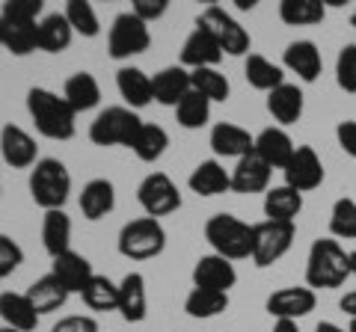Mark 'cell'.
<instances>
[{
    "mask_svg": "<svg viewBox=\"0 0 356 332\" xmlns=\"http://www.w3.org/2000/svg\"><path fill=\"white\" fill-rule=\"evenodd\" d=\"M149 45H152V33L143 18H137L134 13H122L113 18V27H110L107 36V51L113 60H131L137 53L149 51Z\"/></svg>",
    "mask_w": 356,
    "mask_h": 332,
    "instance_id": "52a82bcc",
    "label": "cell"
},
{
    "mask_svg": "<svg viewBox=\"0 0 356 332\" xmlns=\"http://www.w3.org/2000/svg\"><path fill=\"white\" fill-rule=\"evenodd\" d=\"M175 119H178V125L187 128V131L202 128V125H208V119H211V101L205 95H199L196 90H191L181 101H178Z\"/></svg>",
    "mask_w": 356,
    "mask_h": 332,
    "instance_id": "74e56055",
    "label": "cell"
},
{
    "mask_svg": "<svg viewBox=\"0 0 356 332\" xmlns=\"http://www.w3.org/2000/svg\"><path fill=\"white\" fill-rule=\"evenodd\" d=\"M191 86L199 95H205L208 101H226L229 98V81H226V74L217 72V69L191 72Z\"/></svg>",
    "mask_w": 356,
    "mask_h": 332,
    "instance_id": "ab89813d",
    "label": "cell"
},
{
    "mask_svg": "<svg viewBox=\"0 0 356 332\" xmlns=\"http://www.w3.org/2000/svg\"><path fill=\"white\" fill-rule=\"evenodd\" d=\"M137 199L149 217H166L181 208V193L166 172H149L137 187Z\"/></svg>",
    "mask_w": 356,
    "mask_h": 332,
    "instance_id": "30bf717a",
    "label": "cell"
},
{
    "mask_svg": "<svg viewBox=\"0 0 356 332\" xmlns=\"http://www.w3.org/2000/svg\"><path fill=\"white\" fill-rule=\"evenodd\" d=\"M0 332H18V329H13V326H0Z\"/></svg>",
    "mask_w": 356,
    "mask_h": 332,
    "instance_id": "11a10c76",
    "label": "cell"
},
{
    "mask_svg": "<svg viewBox=\"0 0 356 332\" xmlns=\"http://www.w3.org/2000/svg\"><path fill=\"white\" fill-rule=\"evenodd\" d=\"M27 113L33 125L42 137L48 140H72L74 137V119L77 113L63 95L44 90V86H33L27 92Z\"/></svg>",
    "mask_w": 356,
    "mask_h": 332,
    "instance_id": "6da1fadb",
    "label": "cell"
},
{
    "mask_svg": "<svg viewBox=\"0 0 356 332\" xmlns=\"http://www.w3.org/2000/svg\"><path fill=\"white\" fill-rule=\"evenodd\" d=\"M282 60H285V69H288V72H294L300 81H306V83L318 81L321 69H324V60H321L318 45H315V42H309V39L291 42V45L285 48Z\"/></svg>",
    "mask_w": 356,
    "mask_h": 332,
    "instance_id": "603a6c76",
    "label": "cell"
},
{
    "mask_svg": "<svg viewBox=\"0 0 356 332\" xmlns=\"http://www.w3.org/2000/svg\"><path fill=\"white\" fill-rule=\"evenodd\" d=\"M27 300L33 303V308H36L39 315H48V312H57V308L65 306V300H69V291L60 285L57 276H42V279H36L30 288H27Z\"/></svg>",
    "mask_w": 356,
    "mask_h": 332,
    "instance_id": "1f68e13d",
    "label": "cell"
},
{
    "mask_svg": "<svg viewBox=\"0 0 356 332\" xmlns=\"http://www.w3.org/2000/svg\"><path fill=\"white\" fill-rule=\"evenodd\" d=\"M72 36H74V30L63 13H51L39 21V51H44V53L65 51L72 45Z\"/></svg>",
    "mask_w": 356,
    "mask_h": 332,
    "instance_id": "d6a6232c",
    "label": "cell"
},
{
    "mask_svg": "<svg viewBox=\"0 0 356 332\" xmlns=\"http://www.w3.org/2000/svg\"><path fill=\"white\" fill-rule=\"evenodd\" d=\"M63 98L72 104L74 113H86V110L98 107V101H102V86H98V81L89 72H77L65 81Z\"/></svg>",
    "mask_w": 356,
    "mask_h": 332,
    "instance_id": "4316f807",
    "label": "cell"
},
{
    "mask_svg": "<svg viewBox=\"0 0 356 332\" xmlns=\"http://www.w3.org/2000/svg\"><path fill=\"white\" fill-rule=\"evenodd\" d=\"M238 282V273H235V264L229 258L217 256H202L193 267V288H205V291H220V294H229V288H235Z\"/></svg>",
    "mask_w": 356,
    "mask_h": 332,
    "instance_id": "4fadbf2b",
    "label": "cell"
},
{
    "mask_svg": "<svg viewBox=\"0 0 356 332\" xmlns=\"http://www.w3.org/2000/svg\"><path fill=\"white\" fill-rule=\"evenodd\" d=\"M140 128H143V122L131 107H107L95 116L92 125H89V140H92L95 146H104V149L107 146L134 149Z\"/></svg>",
    "mask_w": 356,
    "mask_h": 332,
    "instance_id": "8992f818",
    "label": "cell"
},
{
    "mask_svg": "<svg viewBox=\"0 0 356 332\" xmlns=\"http://www.w3.org/2000/svg\"><path fill=\"white\" fill-rule=\"evenodd\" d=\"M0 15L18 18V21H42V0H6L0 6Z\"/></svg>",
    "mask_w": 356,
    "mask_h": 332,
    "instance_id": "f6af8a7d",
    "label": "cell"
},
{
    "mask_svg": "<svg viewBox=\"0 0 356 332\" xmlns=\"http://www.w3.org/2000/svg\"><path fill=\"white\" fill-rule=\"evenodd\" d=\"M187 184H191V190L199 196H220V193L232 190V175L222 169L217 160H202L191 172Z\"/></svg>",
    "mask_w": 356,
    "mask_h": 332,
    "instance_id": "f546056e",
    "label": "cell"
},
{
    "mask_svg": "<svg viewBox=\"0 0 356 332\" xmlns=\"http://www.w3.org/2000/svg\"><path fill=\"white\" fill-rule=\"evenodd\" d=\"M65 18H69V24L74 33H81V36L86 39H95L98 33H102V27H98V15L92 3H86V0H69L65 3Z\"/></svg>",
    "mask_w": 356,
    "mask_h": 332,
    "instance_id": "60d3db41",
    "label": "cell"
},
{
    "mask_svg": "<svg viewBox=\"0 0 356 332\" xmlns=\"http://www.w3.org/2000/svg\"><path fill=\"white\" fill-rule=\"evenodd\" d=\"M303 211V193L291 190L288 184L282 187H270L264 193V217L276 219V223H294Z\"/></svg>",
    "mask_w": 356,
    "mask_h": 332,
    "instance_id": "d4e9b609",
    "label": "cell"
},
{
    "mask_svg": "<svg viewBox=\"0 0 356 332\" xmlns=\"http://www.w3.org/2000/svg\"><path fill=\"white\" fill-rule=\"evenodd\" d=\"M315 332H348V329H341V326H336V324H318Z\"/></svg>",
    "mask_w": 356,
    "mask_h": 332,
    "instance_id": "816d5d0a",
    "label": "cell"
},
{
    "mask_svg": "<svg viewBox=\"0 0 356 332\" xmlns=\"http://www.w3.org/2000/svg\"><path fill=\"white\" fill-rule=\"evenodd\" d=\"M270 175H273V169L252 151L247 158H241L238 166L232 169V190L235 193H267L270 190Z\"/></svg>",
    "mask_w": 356,
    "mask_h": 332,
    "instance_id": "ac0fdd59",
    "label": "cell"
},
{
    "mask_svg": "<svg viewBox=\"0 0 356 332\" xmlns=\"http://www.w3.org/2000/svg\"><path fill=\"white\" fill-rule=\"evenodd\" d=\"M72 193V175L57 158H42L30 172V199L44 211H63Z\"/></svg>",
    "mask_w": 356,
    "mask_h": 332,
    "instance_id": "3957f363",
    "label": "cell"
},
{
    "mask_svg": "<svg viewBox=\"0 0 356 332\" xmlns=\"http://www.w3.org/2000/svg\"><path fill=\"white\" fill-rule=\"evenodd\" d=\"M205 240L217 256L229 261L252 258V226L232 214H214L205 223Z\"/></svg>",
    "mask_w": 356,
    "mask_h": 332,
    "instance_id": "277c9868",
    "label": "cell"
},
{
    "mask_svg": "<svg viewBox=\"0 0 356 332\" xmlns=\"http://www.w3.org/2000/svg\"><path fill=\"white\" fill-rule=\"evenodd\" d=\"M116 312L128 320V324H140L146 320L149 312V297H146V279L143 273H128L119 282V308Z\"/></svg>",
    "mask_w": 356,
    "mask_h": 332,
    "instance_id": "7402d4cb",
    "label": "cell"
},
{
    "mask_svg": "<svg viewBox=\"0 0 356 332\" xmlns=\"http://www.w3.org/2000/svg\"><path fill=\"white\" fill-rule=\"evenodd\" d=\"M116 208V190L107 179H92L81 193V211L86 219H102Z\"/></svg>",
    "mask_w": 356,
    "mask_h": 332,
    "instance_id": "f1b7e54d",
    "label": "cell"
},
{
    "mask_svg": "<svg viewBox=\"0 0 356 332\" xmlns=\"http://www.w3.org/2000/svg\"><path fill=\"white\" fill-rule=\"evenodd\" d=\"M350 276H356V252H350Z\"/></svg>",
    "mask_w": 356,
    "mask_h": 332,
    "instance_id": "db71d44e",
    "label": "cell"
},
{
    "mask_svg": "<svg viewBox=\"0 0 356 332\" xmlns=\"http://www.w3.org/2000/svg\"><path fill=\"white\" fill-rule=\"evenodd\" d=\"M51 332H98V320L89 315H72L63 317L60 324H54Z\"/></svg>",
    "mask_w": 356,
    "mask_h": 332,
    "instance_id": "7dc6e473",
    "label": "cell"
},
{
    "mask_svg": "<svg viewBox=\"0 0 356 332\" xmlns=\"http://www.w3.org/2000/svg\"><path fill=\"white\" fill-rule=\"evenodd\" d=\"M341 312L348 315L350 320H356V291H350V294L341 297Z\"/></svg>",
    "mask_w": 356,
    "mask_h": 332,
    "instance_id": "681fc988",
    "label": "cell"
},
{
    "mask_svg": "<svg viewBox=\"0 0 356 332\" xmlns=\"http://www.w3.org/2000/svg\"><path fill=\"white\" fill-rule=\"evenodd\" d=\"M166 9H170V0H134V9H131V13L137 15V18H143L146 24H152V21L163 18Z\"/></svg>",
    "mask_w": 356,
    "mask_h": 332,
    "instance_id": "bcb514c9",
    "label": "cell"
},
{
    "mask_svg": "<svg viewBox=\"0 0 356 332\" xmlns=\"http://www.w3.org/2000/svg\"><path fill=\"white\" fill-rule=\"evenodd\" d=\"M273 332H300V326H297V320H276Z\"/></svg>",
    "mask_w": 356,
    "mask_h": 332,
    "instance_id": "f907efd6",
    "label": "cell"
},
{
    "mask_svg": "<svg viewBox=\"0 0 356 332\" xmlns=\"http://www.w3.org/2000/svg\"><path fill=\"white\" fill-rule=\"evenodd\" d=\"M336 140H339V146L350 154V158H356V122H339V128H336Z\"/></svg>",
    "mask_w": 356,
    "mask_h": 332,
    "instance_id": "c3c4849f",
    "label": "cell"
},
{
    "mask_svg": "<svg viewBox=\"0 0 356 332\" xmlns=\"http://www.w3.org/2000/svg\"><path fill=\"white\" fill-rule=\"evenodd\" d=\"M0 45L15 57L39 51V21H18L0 15Z\"/></svg>",
    "mask_w": 356,
    "mask_h": 332,
    "instance_id": "2e32d148",
    "label": "cell"
},
{
    "mask_svg": "<svg viewBox=\"0 0 356 332\" xmlns=\"http://www.w3.org/2000/svg\"><path fill=\"white\" fill-rule=\"evenodd\" d=\"M152 90H154V101L163 107H178V101L193 90L191 86V72L184 65H166L158 74L152 77Z\"/></svg>",
    "mask_w": 356,
    "mask_h": 332,
    "instance_id": "d6986e66",
    "label": "cell"
},
{
    "mask_svg": "<svg viewBox=\"0 0 356 332\" xmlns=\"http://www.w3.org/2000/svg\"><path fill=\"white\" fill-rule=\"evenodd\" d=\"M116 86L119 95L125 98L131 107H146L154 101V90H152V77L143 69H134V65H125V69L116 72Z\"/></svg>",
    "mask_w": 356,
    "mask_h": 332,
    "instance_id": "484cf974",
    "label": "cell"
},
{
    "mask_svg": "<svg viewBox=\"0 0 356 332\" xmlns=\"http://www.w3.org/2000/svg\"><path fill=\"white\" fill-rule=\"evenodd\" d=\"M21 261H24V249L9 235H0V279L13 276L21 267Z\"/></svg>",
    "mask_w": 356,
    "mask_h": 332,
    "instance_id": "ee69618b",
    "label": "cell"
},
{
    "mask_svg": "<svg viewBox=\"0 0 356 332\" xmlns=\"http://www.w3.org/2000/svg\"><path fill=\"white\" fill-rule=\"evenodd\" d=\"M330 235L341 240H356V202L353 199H339L330 214Z\"/></svg>",
    "mask_w": 356,
    "mask_h": 332,
    "instance_id": "b9f144b4",
    "label": "cell"
},
{
    "mask_svg": "<svg viewBox=\"0 0 356 332\" xmlns=\"http://www.w3.org/2000/svg\"><path fill=\"white\" fill-rule=\"evenodd\" d=\"M297 229L294 223H276V219H264V223L252 226V261L255 267H270L276 264L294 243Z\"/></svg>",
    "mask_w": 356,
    "mask_h": 332,
    "instance_id": "ba28073f",
    "label": "cell"
},
{
    "mask_svg": "<svg viewBox=\"0 0 356 332\" xmlns=\"http://www.w3.org/2000/svg\"><path fill=\"white\" fill-rule=\"evenodd\" d=\"M315 303L318 297L312 288H280V291H273L267 297V315L276 317V320H300L306 317L309 312H315Z\"/></svg>",
    "mask_w": 356,
    "mask_h": 332,
    "instance_id": "7c38bea8",
    "label": "cell"
},
{
    "mask_svg": "<svg viewBox=\"0 0 356 332\" xmlns=\"http://www.w3.org/2000/svg\"><path fill=\"white\" fill-rule=\"evenodd\" d=\"M42 243L51 258L72 249V219L65 211H44L42 217Z\"/></svg>",
    "mask_w": 356,
    "mask_h": 332,
    "instance_id": "83f0119b",
    "label": "cell"
},
{
    "mask_svg": "<svg viewBox=\"0 0 356 332\" xmlns=\"http://www.w3.org/2000/svg\"><path fill=\"white\" fill-rule=\"evenodd\" d=\"M348 332H356V320H350V326H348Z\"/></svg>",
    "mask_w": 356,
    "mask_h": 332,
    "instance_id": "9f6ffc18",
    "label": "cell"
},
{
    "mask_svg": "<svg viewBox=\"0 0 356 332\" xmlns=\"http://www.w3.org/2000/svg\"><path fill=\"white\" fill-rule=\"evenodd\" d=\"M267 110L280 125H294L303 116V92L294 83H282L280 90L267 92Z\"/></svg>",
    "mask_w": 356,
    "mask_h": 332,
    "instance_id": "4dcf8cb0",
    "label": "cell"
},
{
    "mask_svg": "<svg viewBox=\"0 0 356 332\" xmlns=\"http://www.w3.org/2000/svg\"><path fill=\"white\" fill-rule=\"evenodd\" d=\"M36 154H39V146L24 128L18 125H3L0 131V158L3 163L15 166V169H27V166H36Z\"/></svg>",
    "mask_w": 356,
    "mask_h": 332,
    "instance_id": "5bb4252c",
    "label": "cell"
},
{
    "mask_svg": "<svg viewBox=\"0 0 356 332\" xmlns=\"http://www.w3.org/2000/svg\"><path fill=\"white\" fill-rule=\"evenodd\" d=\"M196 27H205L211 36L217 39V45L222 48V53H232V57H241V53L250 51V33L243 30L235 18H232L226 9L211 3L202 15L196 18Z\"/></svg>",
    "mask_w": 356,
    "mask_h": 332,
    "instance_id": "9c48e42d",
    "label": "cell"
},
{
    "mask_svg": "<svg viewBox=\"0 0 356 332\" xmlns=\"http://www.w3.org/2000/svg\"><path fill=\"white\" fill-rule=\"evenodd\" d=\"M243 74H247V83L255 86L261 92H273L285 83V74L280 65H273L270 60H264L261 53H250L247 65H243Z\"/></svg>",
    "mask_w": 356,
    "mask_h": 332,
    "instance_id": "836d02e7",
    "label": "cell"
},
{
    "mask_svg": "<svg viewBox=\"0 0 356 332\" xmlns=\"http://www.w3.org/2000/svg\"><path fill=\"white\" fill-rule=\"evenodd\" d=\"M350 24H353V27H356V13H353V15H350Z\"/></svg>",
    "mask_w": 356,
    "mask_h": 332,
    "instance_id": "6f0895ef",
    "label": "cell"
},
{
    "mask_svg": "<svg viewBox=\"0 0 356 332\" xmlns=\"http://www.w3.org/2000/svg\"><path fill=\"white\" fill-rule=\"evenodd\" d=\"M86 308H92V312H113L119 308V285H113L107 279V276H92L89 285L81 291Z\"/></svg>",
    "mask_w": 356,
    "mask_h": 332,
    "instance_id": "d590c367",
    "label": "cell"
},
{
    "mask_svg": "<svg viewBox=\"0 0 356 332\" xmlns=\"http://www.w3.org/2000/svg\"><path fill=\"white\" fill-rule=\"evenodd\" d=\"M119 252L131 261H149L158 258L163 247H166V231L154 217H140L122 226L119 240H116Z\"/></svg>",
    "mask_w": 356,
    "mask_h": 332,
    "instance_id": "5b68a950",
    "label": "cell"
},
{
    "mask_svg": "<svg viewBox=\"0 0 356 332\" xmlns=\"http://www.w3.org/2000/svg\"><path fill=\"white\" fill-rule=\"evenodd\" d=\"M51 276H57L60 285H63L69 294H81L95 273H92V264H89V261L81 256V252L69 249V252H63V256L54 258Z\"/></svg>",
    "mask_w": 356,
    "mask_h": 332,
    "instance_id": "ffe728a7",
    "label": "cell"
},
{
    "mask_svg": "<svg viewBox=\"0 0 356 332\" xmlns=\"http://www.w3.org/2000/svg\"><path fill=\"white\" fill-rule=\"evenodd\" d=\"M294 140L285 134L282 128H264L259 137H255V154L270 166V169H285L294 158Z\"/></svg>",
    "mask_w": 356,
    "mask_h": 332,
    "instance_id": "44dd1931",
    "label": "cell"
},
{
    "mask_svg": "<svg viewBox=\"0 0 356 332\" xmlns=\"http://www.w3.org/2000/svg\"><path fill=\"white\" fill-rule=\"evenodd\" d=\"M324 3L321 0H282L280 3V18L288 27H306V24H321L324 21Z\"/></svg>",
    "mask_w": 356,
    "mask_h": 332,
    "instance_id": "8d00e7d4",
    "label": "cell"
},
{
    "mask_svg": "<svg viewBox=\"0 0 356 332\" xmlns=\"http://www.w3.org/2000/svg\"><path fill=\"white\" fill-rule=\"evenodd\" d=\"M229 308V294H220V291H205V288H193L184 300V312L196 317V320H208V317H217Z\"/></svg>",
    "mask_w": 356,
    "mask_h": 332,
    "instance_id": "e575fe53",
    "label": "cell"
},
{
    "mask_svg": "<svg viewBox=\"0 0 356 332\" xmlns=\"http://www.w3.org/2000/svg\"><path fill=\"white\" fill-rule=\"evenodd\" d=\"M0 317H3V326H13L18 332H33L39 326V312L27 300V294L15 291L0 294Z\"/></svg>",
    "mask_w": 356,
    "mask_h": 332,
    "instance_id": "cb8c5ba5",
    "label": "cell"
},
{
    "mask_svg": "<svg viewBox=\"0 0 356 332\" xmlns=\"http://www.w3.org/2000/svg\"><path fill=\"white\" fill-rule=\"evenodd\" d=\"M166 146H170V134L161 128V125H143L140 134H137V142H134V154L143 160V163H154L163 158Z\"/></svg>",
    "mask_w": 356,
    "mask_h": 332,
    "instance_id": "f35d334b",
    "label": "cell"
},
{
    "mask_svg": "<svg viewBox=\"0 0 356 332\" xmlns=\"http://www.w3.org/2000/svg\"><path fill=\"white\" fill-rule=\"evenodd\" d=\"M350 276V252L336 238H318L306 258V288H339Z\"/></svg>",
    "mask_w": 356,
    "mask_h": 332,
    "instance_id": "7a4b0ae2",
    "label": "cell"
},
{
    "mask_svg": "<svg viewBox=\"0 0 356 332\" xmlns=\"http://www.w3.org/2000/svg\"><path fill=\"white\" fill-rule=\"evenodd\" d=\"M220 60H222V48L217 45V39L211 36L205 27H196L191 36L184 39L181 65H187L191 72H196V69H217Z\"/></svg>",
    "mask_w": 356,
    "mask_h": 332,
    "instance_id": "9a60e30c",
    "label": "cell"
},
{
    "mask_svg": "<svg viewBox=\"0 0 356 332\" xmlns=\"http://www.w3.org/2000/svg\"><path fill=\"white\" fill-rule=\"evenodd\" d=\"M336 81L344 92H356V45H344L336 60Z\"/></svg>",
    "mask_w": 356,
    "mask_h": 332,
    "instance_id": "7bdbcfd3",
    "label": "cell"
},
{
    "mask_svg": "<svg viewBox=\"0 0 356 332\" xmlns=\"http://www.w3.org/2000/svg\"><path fill=\"white\" fill-rule=\"evenodd\" d=\"M211 149L217 158H247L255 151V137H250V131H243L241 125L232 122H220L211 128Z\"/></svg>",
    "mask_w": 356,
    "mask_h": 332,
    "instance_id": "e0dca14e",
    "label": "cell"
},
{
    "mask_svg": "<svg viewBox=\"0 0 356 332\" xmlns=\"http://www.w3.org/2000/svg\"><path fill=\"white\" fill-rule=\"evenodd\" d=\"M282 172H285V184L297 193H309L324 184V163H321L312 146H297L291 163Z\"/></svg>",
    "mask_w": 356,
    "mask_h": 332,
    "instance_id": "8fae6325",
    "label": "cell"
},
{
    "mask_svg": "<svg viewBox=\"0 0 356 332\" xmlns=\"http://www.w3.org/2000/svg\"><path fill=\"white\" fill-rule=\"evenodd\" d=\"M235 3H238V9H252L255 6L252 0H235Z\"/></svg>",
    "mask_w": 356,
    "mask_h": 332,
    "instance_id": "f5cc1de1",
    "label": "cell"
}]
</instances>
